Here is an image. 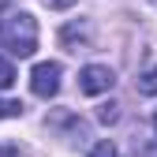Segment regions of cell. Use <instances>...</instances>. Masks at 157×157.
I'll return each mask as SVG.
<instances>
[{"mask_svg":"<svg viewBox=\"0 0 157 157\" xmlns=\"http://www.w3.org/2000/svg\"><path fill=\"white\" fill-rule=\"evenodd\" d=\"M153 4H157V0H153Z\"/></svg>","mask_w":157,"mask_h":157,"instance_id":"obj_13","label":"cell"},{"mask_svg":"<svg viewBox=\"0 0 157 157\" xmlns=\"http://www.w3.org/2000/svg\"><path fill=\"white\" fill-rule=\"evenodd\" d=\"M90 157H116V146H112V142H97V146L90 150Z\"/></svg>","mask_w":157,"mask_h":157,"instance_id":"obj_8","label":"cell"},{"mask_svg":"<svg viewBox=\"0 0 157 157\" xmlns=\"http://www.w3.org/2000/svg\"><path fill=\"white\" fill-rule=\"evenodd\" d=\"M112 82H116V75H112V67H105V64H86L82 71H78V90L90 94V97L109 94Z\"/></svg>","mask_w":157,"mask_h":157,"instance_id":"obj_3","label":"cell"},{"mask_svg":"<svg viewBox=\"0 0 157 157\" xmlns=\"http://www.w3.org/2000/svg\"><path fill=\"white\" fill-rule=\"evenodd\" d=\"M11 82H15V67H11L8 60H0V90H8Z\"/></svg>","mask_w":157,"mask_h":157,"instance_id":"obj_6","label":"cell"},{"mask_svg":"<svg viewBox=\"0 0 157 157\" xmlns=\"http://www.w3.org/2000/svg\"><path fill=\"white\" fill-rule=\"evenodd\" d=\"M135 90H139L142 97H153V94H157V67L142 71V75H139V82H135Z\"/></svg>","mask_w":157,"mask_h":157,"instance_id":"obj_5","label":"cell"},{"mask_svg":"<svg viewBox=\"0 0 157 157\" xmlns=\"http://www.w3.org/2000/svg\"><path fill=\"white\" fill-rule=\"evenodd\" d=\"M0 157H19V150L15 146H0Z\"/></svg>","mask_w":157,"mask_h":157,"instance_id":"obj_11","label":"cell"},{"mask_svg":"<svg viewBox=\"0 0 157 157\" xmlns=\"http://www.w3.org/2000/svg\"><path fill=\"white\" fill-rule=\"evenodd\" d=\"M116 109H120V105H112V101H109V105H101V112H97V116H101V124H112L116 116H120Z\"/></svg>","mask_w":157,"mask_h":157,"instance_id":"obj_9","label":"cell"},{"mask_svg":"<svg viewBox=\"0 0 157 157\" xmlns=\"http://www.w3.org/2000/svg\"><path fill=\"white\" fill-rule=\"evenodd\" d=\"M60 41H64V49H71V52L86 49V45H90V23H67V26L60 30Z\"/></svg>","mask_w":157,"mask_h":157,"instance_id":"obj_4","label":"cell"},{"mask_svg":"<svg viewBox=\"0 0 157 157\" xmlns=\"http://www.w3.org/2000/svg\"><path fill=\"white\" fill-rule=\"evenodd\" d=\"M75 0H45V8H52V11H64V8H71Z\"/></svg>","mask_w":157,"mask_h":157,"instance_id":"obj_10","label":"cell"},{"mask_svg":"<svg viewBox=\"0 0 157 157\" xmlns=\"http://www.w3.org/2000/svg\"><path fill=\"white\" fill-rule=\"evenodd\" d=\"M0 41L11 56H34L37 49V23L30 11H11L0 19Z\"/></svg>","mask_w":157,"mask_h":157,"instance_id":"obj_1","label":"cell"},{"mask_svg":"<svg viewBox=\"0 0 157 157\" xmlns=\"http://www.w3.org/2000/svg\"><path fill=\"white\" fill-rule=\"evenodd\" d=\"M60 64L56 60H45V64H37L30 71V90L41 97V101H49V97H56V90H60Z\"/></svg>","mask_w":157,"mask_h":157,"instance_id":"obj_2","label":"cell"},{"mask_svg":"<svg viewBox=\"0 0 157 157\" xmlns=\"http://www.w3.org/2000/svg\"><path fill=\"white\" fill-rule=\"evenodd\" d=\"M153 127H157V112H153Z\"/></svg>","mask_w":157,"mask_h":157,"instance_id":"obj_12","label":"cell"},{"mask_svg":"<svg viewBox=\"0 0 157 157\" xmlns=\"http://www.w3.org/2000/svg\"><path fill=\"white\" fill-rule=\"evenodd\" d=\"M19 112H23L19 101H0V120H11V116H19Z\"/></svg>","mask_w":157,"mask_h":157,"instance_id":"obj_7","label":"cell"}]
</instances>
